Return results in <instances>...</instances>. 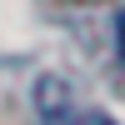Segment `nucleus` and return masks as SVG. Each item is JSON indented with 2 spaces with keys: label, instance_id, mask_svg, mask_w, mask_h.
Returning <instances> with one entry per match:
<instances>
[{
  "label": "nucleus",
  "instance_id": "f257e3e1",
  "mask_svg": "<svg viewBox=\"0 0 125 125\" xmlns=\"http://www.w3.org/2000/svg\"><path fill=\"white\" fill-rule=\"evenodd\" d=\"M75 125H115V120L100 115V110H85V115H75Z\"/></svg>",
  "mask_w": 125,
  "mask_h": 125
},
{
  "label": "nucleus",
  "instance_id": "f03ea898",
  "mask_svg": "<svg viewBox=\"0 0 125 125\" xmlns=\"http://www.w3.org/2000/svg\"><path fill=\"white\" fill-rule=\"evenodd\" d=\"M115 45H120V60H125V10H120V20H115Z\"/></svg>",
  "mask_w": 125,
  "mask_h": 125
}]
</instances>
